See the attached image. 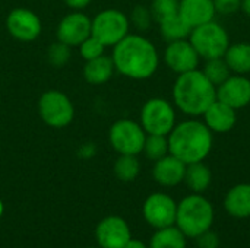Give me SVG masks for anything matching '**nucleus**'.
Wrapping results in <instances>:
<instances>
[{
	"instance_id": "e433bc0d",
	"label": "nucleus",
	"mask_w": 250,
	"mask_h": 248,
	"mask_svg": "<svg viewBox=\"0 0 250 248\" xmlns=\"http://www.w3.org/2000/svg\"><path fill=\"white\" fill-rule=\"evenodd\" d=\"M3 213H4V203H3V200L0 199V218L3 216Z\"/></svg>"
},
{
	"instance_id": "a878e982",
	"label": "nucleus",
	"mask_w": 250,
	"mask_h": 248,
	"mask_svg": "<svg viewBox=\"0 0 250 248\" xmlns=\"http://www.w3.org/2000/svg\"><path fill=\"white\" fill-rule=\"evenodd\" d=\"M202 72H204V75L207 76V79H208L215 88L220 86L223 82H226V80L231 76V70H230L229 64L226 63L224 57L207 60V63H205Z\"/></svg>"
},
{
	"instance_id": "6ab92c4d",
	"label": "nucleus",
	"mask_w": 250,
	"mask_h": 248,
	"mask_svg": "<svg viewBox=\"0 0 250 248\" xmlns=\"http://www.w3.org/2000/svg\"><path fill=\"white\" fill-rule=\"evenodd\" d=\"M226 212L237 219H245L250 216V184L240 183L229 190L224 197Z\"/></svg>"
},
{
	"instance_id": "423d86ee",
	"label": "nucleus",
	"mask_w": 250,
	"mask_h": 248,
	"mask_svg": "<svg viewBox=\"0 0 250 248\" xmlns=\"http://www.w3.org/2000/svg\"><path fill=\"white\" fill-rule=\"evenodd\" d=\"M38 115L48 127L63 129L73 121L75 107L64 92L50 89L41 94L38 99Z\"/></svg>"
},
{
	"instance_id": "4c0bfd02",
	"label": "nucleus",
	"mask_w": 250,
	"mask_h": 248,
	"mask_svg": "<svg viewBox=\"0 0 250 248\" xmlns=\"http://www.w3.org/2000/svg\"><path fill=\"white\" fill-rule=\"evenodd\" d=\"M86 248H100V247H86Z\"/></svg>"
},
{
	"instance_id": "a211bd4d",
	"label": "nucleus",
	"mask_w": 250,
	"mask_h": 248,
	"mask_svg": "<svg viewBox=\"0 0 250 248\" xmlns=\"http://www.w3.org/2000/svg\"><path fill=\"white\" fill-rule=\"evenodd\" d=\"M179 15L193 29L214 20L217 12L212 0H180Z\"/></svg>"
},
{
	"instance_id": "2eb2a0df",
	"label": "nucleus",
	"mask_w": 250,
	"mask_h": 248,
	"mask_svg": "<svg viewBox=\"0 0 250 248\" xmlns=\"http://www.w3.org/2000/svg\"><path fill=\"white\" fill-rule=\"evenodd\" d=\"M217 99L234 110L248 107L250 104V79L246 75H231L217 86Z\"/></svg>"
},
{
	"instance_id": "412c9836",
	"label": "nucleus",
	"mask_w": 250,
	"mask_h": 248,
	"mask_svg": "<svg viewBox=\"0 0 250 248\" xmlns=\"http://www.w3.org/2000/svg\"><path fill=\"white\" fill-rule=\"evenodd\" d=\"M224 60L229 64L231 73L248 75L250 73V42L230 44L224 54Z\"/></svg>"
},
{
	"instance_id": "5701e85b",
	"label": "nucleus",
	"mask_w": 250,
	"mask_h": 248,
	"mask_svg": "<svg viewBox=\"0 0 250 248\" xmlns=\"http://www.w3.org/2000/svg\"><path fill=\"white\" fill-rule=\"evenodd\" d=\"M148 248H186V235L176 225L166 227L154 232Z\"/></svg>"
},
{
	"instance_id": "473e14b6",
	"label": "nucleus",
	"mask_w": 250,
	"mask_h": 248,
	"mask_svg": "<svg viewBox=\"0 0 250 248\" xmlns=\"http://www.w3.org/2000/svg\"><path fill=\"white\" fill-rule=\"evenodd\" d=\"M196 240H198V247L199 248H218V246H220L218 235L211 232V229L204 232L202 235H199Z\"/></svg>"
},
{
	"instance_id": "2f4dec72",
	"label": "nucleus",
	"mask_w": 250,
	"mask_h": 248,
	"mask_svg": "<svg viewBox=\"0 0 250 248\" xmlns=\"http://www.w3.org/2000/svg\"><path fill=\"white\" fill-rule=\"evenodd\" d=\"M215 12L220 15H234L242 9V0H212Z\"/></svg>"
},
{
	"instance_id": "4468645a",
	"label": "nucleus",
	"mask_w": 250,
	"mask_h": 248,
	"mask_svg": "<svg viewBox=\"0 0 250 248\" xmlns=\"http://www.w3.org/2000/svg\"><path fill=\"white\" fill-rule=\"evenodd\" d=\"M199 54L193 48L189 39H179L168 42L164 50L166 66L177 75L198 69Z\"/></svg>"
},
{
	"instance_id": "393cba45",
	"label": "nucleus",
	"mask_w": 250,
	"mask_h": 248,
	"mask_svg": "<svg viewBox=\"0 0 250 248\" xmlns=\"http://www.w3.org/2000/svg\"><path fill=\"white\" fill-rule=\"evenodd\" d=\"M113 172L117 180L123 183H130L138 178L141 172V162L138 155H119L113 165Z\"/></svg>"
},
{
	"instance_id": "f8f14e48",
	"label": "nucleus",
	"mask_w": 250,
	"mask_h": 248,
	"mask_svg": "<svg viewBox=\"0 0 250 248\" xmlns=\"http://www.w3.org/2000/svg\"><path fill=\"white\" fill-rule=\"evenodd\" d=\"M94 234L100 248H123L132 238L129 224L116 215L103 218Z\"/></svg>"
},
{
	"instance_id": "9b49d317",
	"label": "nucleus",
	"mask_w": 250,
	"mask_h": 248,
	"mask_svg": "<svg viewBox=\"0 0 250 248\" xmlns=\"http://www.w3.org/2000/svg\"><path fill=\"white\" fill-rule=\"evenodd\" d=\"M177 203L166 193H152L142 206L144 219L155 229L171 227L176 224Z\"/></svg>"
},
{
	"instance_id": "6e6552de",
	"label": "nucleus",
	"mask_w": 250,
	"mask_h": 248,
	"mask_svg": "<svg viewBox=\"0 0 250 248\" xmlns=\"http://www.w3.org/2000/svg\"><path fill=\"white\" fill-rule=\"evenodd\" d=\"M139 123L146 134L168 136L176 126L174 105L164 98H151L141 108Z\"/></svg>"
},
{
	"instance_id": "4be33fe9",
	"label": "nucleus",
	"mask_w": 250,
	"mask_h": 248,
	"mask_svg": "<svg viewBox=\"0 0 250 248\" xmlns=\"http://www.w3.org/2000/svg\"><path fill=\"white\" fill-rule=\"evenodd\" d=\"M186 186L193 191V193H204L208 190L212 181V172L208 165L201 162H193L186 165V172H185V180Z\"/></svg>"
},
{
	"instance_id": "c9c22d12",
	"label": "nucleus",
	"mask_w": 250,
	"mask_h": 248,
	"mask_svg": "<svg viewBox=\"0 0 250 248\" xmlns=\"http://www.w3.org/2000/svg\"><path fill=\"white\" fill-rule=\"evenodd\" d=\"M242 10L250 18V0H242Z\"/></svg>"
},
{
	"instance_id": "9d476101",
	"label": "nucleus",
	"mask_w": 250,
	"mask_h": 248,
	"mask_svg": "<svg viewBox=\"0 0 250 248\" xmlns=\"http://www.w3.org/2000/svg\"><path fill=\"white\" fill-rule=\"evenodd\" d=\"M6 29L12 38L21 42L35 41L42 29L40 16L26 7L12 9L6 16Z\"/></svg>"
},
{
	"instance_id": "7ed1b4c3",
	"label": "nucleus",
	"mask_w": 250,
	"mask_h": 248,
	"mask_svg": "<svg viewBox=\"0 0 250 248\" xmlns=\"http://www.w3.org/2000/svg\"><path fill=\"white\" fill-rule=\"evenodd\" d=\"M217 99V88L207 79L202 70H190L177 75L173 85V102L183 114L202 115Z\"/></svg>"
},
{
	"instance_id": "0eeeda50",
	"label": "nucleus",
	"mask_w": 250,
	"mask_h": 248,
	"mask_svg": "<svg viewBox=\"0 0 250 248\" xmlns=\"http://www.w3.org/2000/svg\"><path fill=\"white\" fill-rule=\"evenodd\" d=\"M129 16L119 9H104L91 19V35L105 47H114L129 34Z\"/></svg>"
},
{
	"instance_id": "c85d7f7f",
	"label": "nucleus",
	"mask_w": 250,
	"mask_h": 248,
	"mask_svg": "<svg viewBox=\"0 0 250 248\" xmlns=\"http://www.w3.org/2000/svg\"><path fill=\"white\" fill-rule=\"evenodd\" d=\"M78 48H79V54H81V57L85 60V61H88V60H94V58H97V57H101L103 54H105V45L100 41V39H97L95 37H88L85 41H82L79 45H78Z\"/></svg>"
},
{
	"instance_id": "f704fd0d",
	"label": "nucleus",
	"mask_w": 250,
	"mask_h": 248,
	"mask_svg": "<svg viewBox=\"0 0 250 248\" xmlns=\"http://www.w3.org/2000/svg\"><path fill=\"white\" fill-rule=\"evenodd\" d=\"M123 248H148V247H146V244H145L144 241L136 240V238H130V240L127 241V244H126Z\"/></svg>"
},
{
	"instance_id": "aec40b11",
	"label": "nucleus",
	"mask_w": 250,
	"mask_h": 248,
	"mask_svg": "<svg viewBox=\"0 0 250 248\" xmlns=\"http://www.w3.org/2000/svg\"><path fill=\"white\" fill-rule=\"evenodd\" d=\"M114 72H116V67H114L111 56L103 54L101 57L85 61L82 75H83V79L89 85L100 86V85L107 83L113 77Z\"/></svg>"
},
{
	"instance_id": "39448f33",
	"label": "nucleus",
	"mask_w": 250,
	"mask_h": 248,
	"mask_svg": "<svg viewBox=\"0 0 250 248\" xmlns=\"http://www.w3.org/2000/svg\"><path fill=\"white\" fill-rule=\"evenodd\" d=\"M188 39L190 41L199 57L205 60L224 57L227 48L230 47L229 32L223 25L214 20L193 28Z\"/></svg>"
},
{
	"instance_id": "bb28decb",
	"label": "nucleus",
	"mask_w": 250,
	"mask_h": 248,
	"mask_svg": "<svg viewBox=\"0 0 250 248\" xmlns=\"http://www.w3.org/2000/svg\"><path fill=\"white\" fill-rule=\"evenodd\" d=\"M142 153H145V156L148 159L154 161V162L164 158L166 155H168L170 151H168V139H167V136L146 134Z\"/></svg>"
},
{
	"instance_id": "f3484780",
	"label": "nucleus",
	"mask_w": 250,
	"mask_h": 248,
	"mask_svg": "<svg viewBox=\"0 0 250 248\" xmlns=\"http://www.w3.org/2000/svg\"><path fill=\"white\" fill-rule=\"evenodd\" d=\"M186 164L171 153L154 162L152 178L163 187H176L185 180Z\"/></svg>"
},
{
	"instance_id": "72a5a7b5",
	"label": "nucleus",
	"mask_w": 250,
	"mask_h": 248,
	"mask_svg": "<svg viewBox=\"0 0 250 248\" xmlns=\"http://www.w3.org/2000/svg\"><path fill=\"white\" fill-rule=\"evenodd\" d=\"M92 0H64L66 6L70 7L72 10H83L91 4Z\"/></svg>"
},
{
	"instance_id": "f257e3e1",
	"label": "nucleus",
	"mask_w": 250,
	"mask_h": 248,
	"mask_svg": "<svg viewBox=\"0 0 250 248\" xmlns=\"http://www.w3.org/2000/svg\"><path fill=\"white\" fill-rule=\"evenodd\" d=\"M111 58L116 72L135 80L149 79L160 66L157 47L139 34H127L117 42L113 47Z\"/></svg>"
},
{
	"instance_id": "ddd939ff",
	"label": "nucleus",
	"mask_w": 250,
	"mask_h": 248,
	"mask_svg": "<svg viewBox=\"0 0 250 248\" xmlns=\"http://www.w3.org/2000/svg\"><path fill=\"white\" fill-rule=\"evenodd\" d=\"M57 41L69 45L78 47L82 41L91 37V18L82 10H73L62 18L56 29Z\"/></svg>"
},
{
	"instance_id": "7c9ffc66",
	"label": "nucleus",
	"mask_w": 250,
	"mask_h": 248,
	"mask_svg": "<svg viewBox=\"0 0 250 248\" xmlns=\"http://www.w3.org/2000/svg\"><path fill=\"white\" fill-rule=\"evenodd\" d=\"M130 20V25H135L139 31H146L151 28V23L154 22V18H152V13L149 10V7H145V6H136L133 10H132V15L129 18Z\"/></svg>"
},
{
	"instance_id": "b1692460",
	"label": "nucleus",
	"mask_w": 250,
	"mask_h": 248,
	"mask_svg": "<svg viewBox=\"0 0 250 248\" xmlns=\"http://www.w3.org/2000/svg\"><path fill=\"white\" fill-rule=\"evenodd\" d=\"M158 26H160V32H161L163 38L167 42H173V41H179V39H188L190 32H192V28L180 18L179 13L161 20L158 23Z\"/></svg>"
},
{
	"instance_id": "dca6fc26",
	"label": "nucleus",
	"mask_w": 250,
	"mask_h": 248,
	"mask_svg": "<svg viewBox=\"0 0 250 248\" xmlns=\"http://www.w3.org/2000/svg\"><path fill=\"white\" fill-rule=\"evenodd\" d=\"M204 123L212 133H229L237 123V110L215 99L202 114Z\"/></svg>"
},
{
	"instance_id": "c756f323",
	"label": "nucleus",
	"mask_w": 250,
	"mask_h": 248,
	"mask_svg": "<svg viewBox=\"0 0 250 248\" xmlns=\"http://www.w3.org/2000/svg\"><path fill=\"white\" fill-rule=\"evenodd\" d=\"M70 56H72V47L60 42V41H56L54 44H51L50 48H48V51H47L48 61L53 66H56V67L64 66L69 61Z\"/></svg>"
},
{
	"instance_id": "cd10ccee",
	"label": "nucleus",
	"mask_w": 250,
	"mask_h": 248,
	"mask_svg": "<svg viewBox=\"0 0 250 248\" xmlns=\"http://www.w3.org/2000/svg\"><path fill=\"white\" fill-rule=\"evenodd\" d=\"M179 3H180V0H151L149 10L152 13L154 22L160 23L161 20L177 15Z\"/></svg>"
},
{
	"instance_id": "20e7f679",
	"label": "nucleus",
	"mask_w": 250,
	"mask_h": 248,
	"mask_svg": "<svg viewBox=\"0 0 250 248\" xmlns=\"http://www.w3.org/2000/svg\"><path fill=\"white\" fill-rule=\"evenodd\" d=\"M214 218L215 212L212 203L204 196L193 193L177 203L174 225L186 235V238H198L211 229Z\"/></svg>"
},
{
	"instance_id": "1a4fd4ad",
	"label": "nucleus",
	"mask_w": 250,
	"mask_h": 248,
	"mask_svg": "<svg viewBox=\"0 0 250 248\" xmlns=\"http://www.w3.org/2000/svg\"><path fill=\"white\" fill-rule=\"evenodd\" d=\"M146 133L141 123L130 118H120L114 121L108 130V142L119 155H139L142 153Z\"/></svg>"
},
{
	"instance_id": "f03ea898",
	"label": "nucleus",
	"mask_w": 250,
	"mask_h": 248,
	"mask_svg": "<svg viewBox=\"0 0 250 248\" xmlns=\"http://www.w3.org/2000/svg\"><path fill=\"white\" fill-rule=\"evenodd\" d=\"M168 139V151L186 165L204 161L214 143V133L201 120H185L173 127Z\"/></svg>"
}]
</instances>
